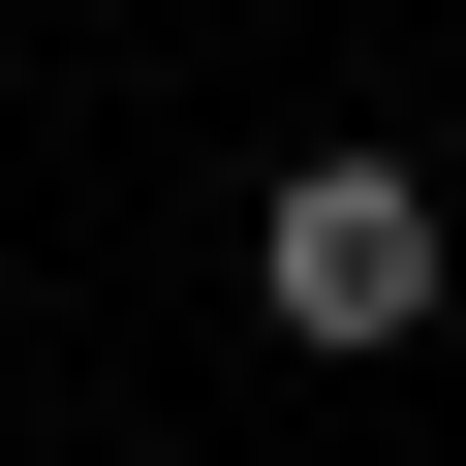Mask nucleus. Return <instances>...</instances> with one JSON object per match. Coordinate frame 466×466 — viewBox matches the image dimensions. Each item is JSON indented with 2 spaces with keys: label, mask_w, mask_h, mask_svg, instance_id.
Returning a JSON list of instances; mask_svg holds the SVG:
<instances>
[{
  "label": "nucleus",
  "mask_w": 466,
  "mask_h": 466,
  "mask_svg": "<svg viewBox=\"0 0 466 466\" xmlns=\"http://www.w3.org/2000/svg\"><path fill=\"white\" fill-rule=\"evenodd\" d=\"M249 280H280V342H435V187L404 156H280Z\"/></svg>",
  "instance_id": "1"
}]
</instances>
